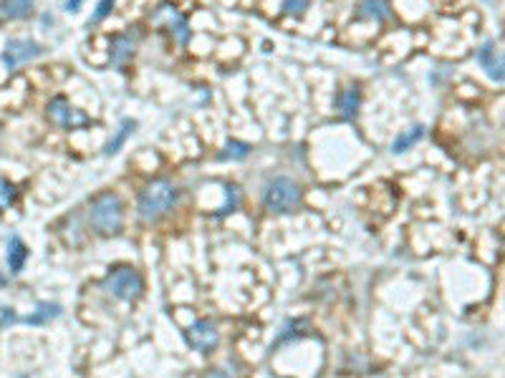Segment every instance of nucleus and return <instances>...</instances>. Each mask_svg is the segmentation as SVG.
Listing matches in <instances>:
<instances>
[{
	"label": "nucleus",
	"instance_id": "nucleus-1",
	"mask_svg": "<svg viewBox=\"0 0 505 378\" xmlns=\"http://www.w3.org/2000/svg\"><path fill=\"white\" fill-rule=\"evenodd\" d=\"M180 202V189L169 179H154L147 184L139 194L137 215L145 222H157L159 217H164L169 210H175Z\"/></svg>",
	"mask_w": 505,
	"mask_h": 378
},
{
	"label": "nucleus",
	"instance_id": "nucleus-2",
	"mask_svg": "<svg viewBox=\"0 0 505 378\" xmlns=\"http://www.w3.org/2000/svg\"><path fill=\"white\" fill-rule=\"evenodd\" d=\"M89 220L99 234H116L124 222V202L116 192H99L89 204Z\"/></svg>",
	"mask_w": 505,
	"mask_h": 378
},
{
	"label": "nucleus",
	"instance_id": "nucleus-3",
	"mask_svg": "<svg viewBox=\"0 0 505 378\" xmlns=\"http://www.w3.org/2000/svg\"><path fill=\"white\" fill-rule=\"evenodd\" d=\"M301 202L303 189L288 177H276L273 182H268L263 192V204L276 215H291L301 207Z\"/></svg>",
	"mask_w": 505,
	"mask_h": 378
},
{
	"label": "nucleus",
	"instance_id": "nucleus-4",
	"mask_svg": "<svg viewBox=\"0 0 505 378\" xmlns=\"http://www.w3.org/2000/svg\"><path fill=\"white\" fill-rule=\"evenodd\" d=\"M104 288H107V293L114 295L116 301L134 303L145 293V277L129 265H121V267H114L109 272L107 280H104Z\"/></svg>",
	"mask_w": 505,
	"mask_h": 378
},
{
	"label": "nucleus",
	"instance_id": "nucleus-5",
	"mask_svg": "<svg viewBox=\"0 0 505 378\" xmlns=\"http://www.w3.org/2000/svg\"><path fill=\"white\" fill-rule=\"evenodd\" d=\"M49 119L54 121L56 126H61V129H68V132H71V129H84V126L91 124L89 116L63 96H56L54 101L49 103Z\"/></svg>",
	"mask_w": 505,
	"mask_h": 378
},
{
	"label": "nucleus",
	"instance_id": "nucleus-6",
	"mask_svg": "<svg viewBox=\"0 0 505 378\" xmlns=\"http://www.w3.org/2000/svg\"><path fill=\"white\" fill-rule=\"evenodd\" d=\"M185 338L195 351H200V353H210V351H215L217 346H220V330H217V325L207 318L195 320V323L185 330Z\"/></svg>",
	"mask_w": 505,
	"mask_h": 378
},
{
	"label": "nucleus",
	"instance_id": "nucleus-7",
	"mask_svg": "<svg viewBox=\"0 0 505 378\" xmlns=\"http://www.w3.org/2000/svg\"><path fill=\"white\" fill-rule=\"evenodd\" d=\"M43 53V49L38 46L36 41H30V38H13V41L6 43V51H3V63L8 68H18L28 61L38 58Z\"/></svg>",
	"mask_w": 505,
	"mask_h": 378
},
{
	"label": "nucleus",
	"instance_id": "nucleus-8",
	"mask_svg": "<svg viewBox=\"0 0 505 378\" xmlns=\"http://www.w3.org/2000/svg\"><path fill=\"white\" fill-rule=\"evenodd\" d=\"M137 46H139L137 30H134V33H119V36H114V41H111V66L124 68L126 63L132 61Z\"/></svg>",
	"mask_w": 505,
	"mask_h": 378
},
{
	"label": "nucleus",
	"instance_id": "nucleus-9",
	"mask_svg": "<svg viewBox=\"0 0 505 378\" xmlns=\"http://www.w3.org/2000/svg\"><path fill=\"white\" fill-rule=\"evenodd\" d=\"M477 61L482 63V68L487 71V76L495 78V81H505V63L498 56L493 43H485L480 51H477Z\"/></svg>",
	"mask_w": 505,
	"mask_h": 378
},
{
	"label": "nucleus",
	"instance_id": "nucleus-10",
	"mask_svg": "<svg viewBox=\"0 0 505 378\" xmlns=\"http://www.w3.org/2000/svg\"><path fill=\"white\" fill-rule=\"evenodd\" d=\"M336 108L339 114L343 116V119H356L359 116V108H361V89L359 86H349V89L339 91L336 96Z\"/></svg>",
	"mask_w": 505,
	"mask_h": 378
},
{
	"label": "nucleus",
	"instance_id": "nucleus-11",
	"mask_svg": "<svg viewBox=\"0 0 505 378\" xmlns=\"http://www.w3.org/2000/svg\"><path fill=\"white\" fill-rule=\"evenodd\" d=\"M30 11H33V0H0V23L28 18Z\"/></svg>",
	"mask_w": 505,
	"mask_h": 378
},
{
	"label": "nucleus",
	"instance_id": "nucleus-12",
	"mask_svg": "<svg viewBox=\"0 0 505 378\" xmlns=\"http://www.w3.org/2000/svg\"><path fill=\"white\" fill-rule=\"evenodd\" d=\"M25 260H28V247H25V242L20 240L18 234H13L8 240V267H11L13 275H18L23 270Z\"/></svg>",
	"mask_w": 505,
	"mask_h": 378
},
{
	"label": "nucleus",
	"instance_id": "nucleus-13",
	"mask_svg": "<svg viewBox=\"0 0 505 378\" xmlns=\"http://www.w3.org/2000/svg\"><path fill=\"white\" fill-rule=\"evenodd\" d=\"M356 18H374V20L389 18V3L387 0H364L359 6Z\"/></svg>",
	"mask_w": 505,
	"mask_h": 378
},
{
	"label": "nucleus",
	"instance_id": "nucleus-14",
	"mask_svg": "<svg viewBox=\"0 0 505 378\" xmlns=\"http://www.w3.org/2000/svg\"><path fill=\"white\" fill-rule=\"evenodd\" d=\"M59 315H61V305H56V303H38L36 313H30L28 318H25V323L43 325V323H49L51 318H59Z\"/></svg>",
	"mask_w": 505,
	"mask_h": 378
},
{
	"label": "nucleus",
	"instance_id": "nucleus-15",
	"mask_svg": "<svg viewBox=\"0 0 505 378\" xmlns=\"http://www.w3.org/2000/svg\"><path fill=\"white\" fill-rule=\"evenodd\" d=\"M422 134H425V129H422L420 124H417V126H412V129H409V132L399 134V137L394 139V144H391V151H394V154H402V151H407L409 146H412V144H417V141H420V139H422Z\"/></svg>",
	"mask_w": 505,
	"mask_h": 378
},
{
	"label": "nucleus",
	"instance_id": "nucleus-16",
	"mask_svg": "<svg viewBox=\"0 0 505 378\" xmlns=\"http://www.w3.org/2000/svg\"><path fill=\"white\" fill-rule=\"evenodd\" d=\"M134 129H137V121L132 119H124L119 126V132L114 134V139L107 144V154H116V151L121 149V144H124L126 139H129V134H134Z\"/></svg>",
	"mask_w": 505,
	"mask_h": 378
},
{
	"label": "nucleus",
	"instance_id": "nucleus-17",
	"mask_svg": "<svg viewBox=\"0 0 505 378\" xmlns=\"http://www.w3.org/2000/svg\"><path fill=\"white\" fill-rule=\"evenodd\" d=\"M167 13H169V30H172V33H175V38L180 43H187L190 41V28H187V20L182 18L180 13L177 11H172V8L167 6Z\"/></svg>",
	"mask_w": 505,
	"mask_h": 378
},
{
	"label": "nucleus",
	"instance_id": "nucleus-18",
	"mask_svg": "<svg viewBox=\"0 0 505 378\" xmlns=\"http://www.w3.org/2000/svg\"><path fill=\"white\" fill-rule=\"evenodd\" d=\"M16 197H18L16 184L11 179H6V177H0V212H6L16 202Z\"/></svg>",
	"mask_w": 505,
	"mask_h": 378
},
{
	"label": "nucleus",
	"instance_id": "nucleus-19",
	"mask_svg": "<svg viewBox=\"0 0 505 378\" xmlns=\"http://www.w3.org/2000/svg\"><path fill=\"white\" fill-rule=\"evenodd\" d=\"M248 154H250V146H248L245 141H228V146H225V151H223V159L241 162V159H245Z\"/></svg>",
	"mask_w": 505,
	"mask_h": 378
},
{
	"label": "nucleus",
	"instance_id": "nucleus-20",
	"mask_svg": "<svg viewBox=\"0 0 505 378\" xmlns=\"http://www.w3.org/2000/svg\"><path fill=\"white\" fill-rule=\"evenodd\" d=\"M111 11H114V0H99L97 11H94V15L89 18V25H99Z\"/></svg>",
	"mask_w": 505,
	"mask_h": 378
},
{
	"label": "nucleus",
	"instance_id": "nucleus-21",
	"mask_svg": "<svg viewBox=\"0 0 505 378\" xmlns=\"http://www.w3.org/2000/svg\"><path fill=\"white\" fill-rule=\"evenodd\" d=\"M283 8H286V13H291V15H303L308 8V0H283Z\"/></svg>",
	"mask_w": 505,
	"mask_h": 378
},
{
	"label": "nucleus",
	"instance_id": "nucleus-22",
	"mask_svg": "<svg viewBox=\"0 0 505 378\" xmlns=\"http://www.w3.org/2000/svg\"><path fill=\"white\" fill-rule=\"evenodd\" d=\"M16 320H18V315H16V310H13V308L0 305V328H8V325L16 323Z\"/></svg>",
	"mask_w": 505,
	"mask_h": 378
},
{
	"label": "nucleus",
	"instance_id": "nucleus-23",
	"mask_svg": "<svg viewBox=\"0 0 505 378\" xmlns=\"http://www.w3.org/2000/svg\"><path fill=\"white\" fill-rule=\"evenodd\" d=\"M228 194H230V199H228V204H225L223 210H220V215H228V212H233L235 207H238V199H241L238 187H228Z\"/></svg>",
	"mask_w": 505,
	"mask_h": 378
},
{
	"label": "nucleus",
	"instance_id": "nucleus-24",
	"mask_svg": "<svg viewBox=\"0 0 505 378\" xmlns=\"http://www.w3.org/2000/svg\"><path fill=\"white\" fill-rule=\"evenodd\" d=\"M202 378H233V373H225L223 368H210Z\"/></svg>",
	"mask_w": 505,
	"mask_h": 378
},
{
	"label": "nucleus",
	"instance_id": "nucleus-25",
	"mask_svg": "<svg viewBox=\"0 0 505 378\" xmlns=\"http://www.w3.org/2000/svg\"><path fill=\"white\" fill-rule=\"evenodd\" d=\"M66 8H68V11L76 13L78 8H81V0H66Z\"/></svg>",
	"mask_w": 505,
	"mask_h": 378
},
{
	"label": "nucleus",
	"instance_id": "nucleus-26",
	"mask_svg": "<svg viewBox=\"0 0 505 378\" xmlns=\"http://www.w3.org/2000/svg\"><path fill=\"white\" fill-rule=\"evenodd\" d=\"M16 378H28V376H16Z\"/></svg>",
	"mask_w": 505,
	"mask_h": 378
}]
</instances>
